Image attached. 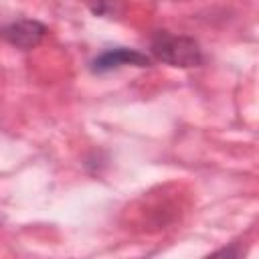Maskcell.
<instances>
[{
  "instance_id": "6da1fadb",
  "label": "cell",
  "mask_w": 259,
  "mask_h": 259,
  "mask_svg": "<svg viewBox=\"0 0 259 259\" xmlns=\"http://www.w3.org/2000/svg\"><path fill=\"white\" fill-rule=\"evenodd\" d=\"M150 51L152 55L170 65V67H198L202 63V49L200 45L190 38V36H182V34H172L168 30H158L152 40H150Z\"/></svg>"
},
{
  "instance_id": "3957f363",
  "label": "cell",
  "mask_w": 259,
  "mask_h": 259,
  "mask_svg": "<svg viewBox=\"0 0 259 259\" xmlns=\"http://www.w3.org/2000/svg\"><path fill=\"white\" fill-rule=\"evenodd\" d=\"M125 65H132V67H150L152 65V59L146 55V53H140L136 49H127V47H115V49H107L103 53H99L93 61H91V71L101 75V73H109L113 69H119V67H125Z\"/></svg>"
},
{
  "instance_id": "7a4b0ae2",
  "label": "cell",
  "mask_w": 259,
  "mask_h": 259,
  "mask_svg": "<svg viewBox=\"0 0 259 259\" xmlns=\"http://www.w3.org/2000/svg\"><path fill=\"white\" fill-rule=\"evenodd\" d=\"M45 34H47V26L32 18H20L0 28V38L22 51H30L36 45H40Z\"/></svg>"
}]
</instances>
